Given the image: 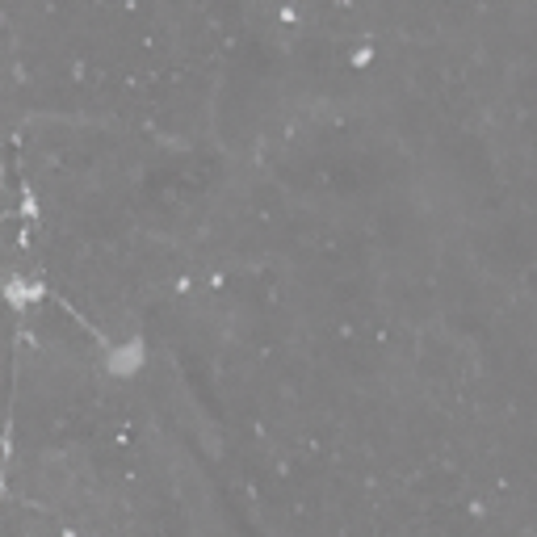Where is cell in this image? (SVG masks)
Instances as JSON below:
<instances>
[{
	"label": "cell",
	"mask_w": 537,
	"mask_h": 537,
	"mask_svg": "<svg viewBox=\"0 0 537 537\" xmlns=\"http://www.w3.org/2000/svg\"><path fill=\"white\" fill-rule=\"evenodd\" d=\"M143 361H147V344H143L139 336L113 340V344L105 349V357H101V365H105L109 378H134V374L143 370Z\"/></svg>",
	"instance_id": "6da1fadb"
},
{
	"label": "cell",
	"mask_w": 537,
	"mask_h": 537,
	"mask_svg": "<svg viewBox=\"0 0 537 537\" xmlns=\"http://www.w3.org/2000/svg\"><path fill=\"white\" fill-rule=\"evenodd\" d=\"M4 298H8V307L25 311L29 302H38V298H42V286H38L34 277H21V273H13V277L4 281Z\"/></svg>",
	"instance_id": "7a4b0ae2"
},
{
	"label": "cell",
	"mask_w": 537,
	"mask_h": 537,
	"mask_svg": "<svg viewBox=\"0 0 537 537\" xmlns=\"http://www.w3.org/2000/svg\"><path fill=\"white\" fill-rule=\"evenodd\" d=\"M67 537H76V533H67Z\"/></svg>",
	"instance_id": "3957f363"
}]
</instances>
